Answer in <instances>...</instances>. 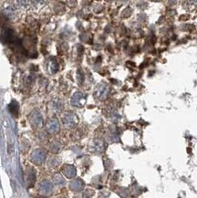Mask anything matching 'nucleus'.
Segmentation results:
<instances>
[{
	"instance_id": "18",
	"label": "nucleus",
	"mask_w": 197,
	"mask_h": 198,
	"mask_svg": "<svg viewBox=\"0 0 197 198\" xmlns=\"http://www.w3.org/2000/svg\"><path fill=\"white\" fill-rule=\"evenodd\" d=\"M28 1H29V0H18L19 4H21L22 6H26L28 3Z\"/></svg>"
},
{
	"instance_id": "7",
	"label": "nucleus",
	"mask_w": 197,
	"mask_h": 198,
	"mask_svg": "<svg viewBox=\"0 0 197 198\" xmlns=\"http://www.w3.org/2000/svg\"><path fill=\"white\" fill-rule=\"evenodd\" d=\"M105 149V143L101 140H96L92 143V151L96 152H101Z\"/></svg>"
},
{
	"instance_id": "15",
	"label": "nucleus",
	"mask_w": 197,
	"mask_h": 198,
	"mask_svg": "<svg viewBox=\"0 0 197 198\" xmlns=\"http://www.w3.org/2000/svg\"><path fill=\"white\" fill-rule=\"evenodd\" d=\"M60 150V143L54 142V143L51 145V151L54 152H57Z\"/></svg>"
},
{
	"instance_id": "17",
	"label": "nucleus",
	"mask_w": 197,
	"mask_h": 198,
	"mask_svg": "<svg viewBox=\"0 0 197 198\" xmlns=\"http://www.w3.org/2000/svg\"><path fill=\"white\" fill-rule=\"evenodd\" d=\"M186 5L189 7H195L197 6V0H186Z\"/></svg>"
},
{
	"instance_id": "3",
	"label": "nucleus",
	"mask_w": 197,
	"mask_h": 198,
	"mask_svg": "<svg viewBox=\"0 0 197 198\" xmlns=\"http://www.w3.org/2000/svg\"><path fill=\"white\" fill-rule=\"evenodd\" d=\"M78 123V119L72 112H68L63 117V123L67 128H71Z\"/></svg>"
},
{
	"instance_id": "9",
	"label": "nucleus",
	"mask_w": 197,
	"mask_h": 198,
	"mask_svg": "<svg viewBox=\"0 0 197 198\" xmlns=\"http://www.w3.org/2000/svg\"><path fill=\"white\" fill-rule=\"evenodd\" d=\"M52 184L49 181H44L40 184V191L44 194H49L52 191Z\"/></svg>"
},
{
	"instance_id": "14",
	"label": "nucleus",
	"mask_w": 197,
	"mask_h": 198,
	"mask_svg": "<svg viewBox=\"0 0 197 198\" xmlns=\"http://www.w3.org/2000/svg\"><path fill=\"white\" fill-rule=\"evenodd\" d=\"M4 14H5V16H6L7 18H9V19H12V18L15 16V13H14V11H13L11 8H7V9H5V10H4Z\"/></svg>"
},
{
	"instance_id": "4",
	"label": "nucleus",
	"mask_w": 197,
	"mask_h": 198,
	"mask_svg": "<svg viewBox=\"0 0 197 198\" xmlns=\"http://www.w3.org/2000/svg\"><path fill=\"white\" fill-rule=\"evenodd\" d=\"M108 93H109V88L106 85L101 84L97 87V89L95 90L94 95L99 100H105L106 97L108 96Z\"/></svg>"
},
{
	"instance_id": "13",
	"label": "nucleus",
	"mask_w": 197,
	"mask_h": 198,
	"mask_svg": "<svg viewBox=\"0 0 197 198\" xmlns=\"http://www.w3.org/2000/svg\"><path fill=\"white\" fill-rule=\"evenodd\" d=\"M54 182L57 185H64L65 184V181L63 179V177L60 174H58V173L54 175Z\"/></svg>"
},
{
	"instance_id": "6",
	"label": "nucleus",
	"mask_w": 197,
	"mask_h": 198,
	"mask_svg": "<svg viewBox=\"0 0 197 198\" xmlns=\"http://www.w3.org/2000/svg\"><path fill=\"white\" fill-rule=\"evenodd\" d=\"M60 123H58L57 120L53 119V120H50L48 123H47V131L49 133H57L60 131Z\"/></svg>"
},
{
	"instance_id": "2",
	"label": "nucleus",
	"mask_w": 197,
	"mask_h": 198,
	"mask_svg": "<svg viewBox=\"0 0 197 198\" xmlns=\"http://www.w3.org/2000/svg\"><path fill=\"white\" fill-rule=\"evenodd\" d=\"M46 159V153L44 151L38 149L37 151H35L33 153H32V156H31V160L34 164H41Z\"/></svg>"
},
{
	"instance_id": "19",
	"label": "nucleus",
	"mask_w": 197,
	"mask_h": 198,
	"mask_svg": "<svg viewBox=\"0 0 197 198\" xmlns=\"http://www.w3.org/2000/svg\"><path fill=\"white\" fill-rule=\"evenodd\" d=\"M34 1L36 3H43L44 1H46V0H34Z\"/></svg>"
},
{
	"instance_id": "12",
	"label": "nucleus",
	"mask_w": 197,
	"mask_h": 198,
	"mask_svg": "<svg viewBox=\"0 0 197 198\" xmlns=\"http://www.w3.org/2000/svg\"><path fill=\"white\" fill-rule=\"evenodd\" d=\"M9 111H10V112H11L12 114H14V115H16V114H17V112H18V104H17L16 102L13 101V102L10 103V105H9Z\"/></svg>"
},
{
	"instance_id": "8",
	"label": "nucleus",
	"mask_w": 197,
	"mask_h": 198,
	"mask_svg": "<svg viewBox=\"0 0 197 198\" xmlns=\"http://www.w3.org/2000/svg\"><path fill=\"white\" fill-rule=\"evenodd\" d=\"M84 187V183L81 179H76L70 183V189L76 192H80L83 189Z\"/></svg>"
},
{
	"instance_id": "16",
	"label": "nucleus",
	"mask_w": 197,
	"mask_h": 198,
	"mask_svg": "<svg viewBox=\"0 0 197 198\" xmlns=\"http://www.w3.org/2000/svg\"><path fill=\"white\" fill-rule=\"evenodd\" d=\"M50 69H51L52 73H56L58 69V64L56 61H52L50 64Z\"/></svg>"
},
{
	"instance_id": "11",
	"label": "nucleus",
	"mask_w": 197,
	"mask_h": 198,
	"mask_svg": "<svg viewBox=\"0 0 197 198\" xmlns=\"http://www.w3.org/2000/svg\"><path fill=\"white\" fill-rule=\"evenodd\" d=\"M4 37H5V40L7 42H15V37H14L13 31L9 28L5 29Z\"/></svg>"
},
{
	"instance_id": "1",
	"label": "nucleus",
	"mask_w": 197,
	"mask_h": 198,
	"mask_svg": "<svg viewBox=\"0 0 197 198\" xmlns=\"http://www.w3.org/2000/svg\"><path fill=\"white\" fill-rule=\"evenodd\" d=\"M86 102V96L82 92H76L71 98V104L75 107H83Z\"/></svg>"
},
{
	"instance_id": "5",
	"label": "nucleus",
	"mask_w": 197,
	"mask_h": 198,
	"mask_svg": "<svg viewBox=\"0 0 197 198\" xmlns=\"http://www.w3.org/2000/svg\"><path fill=\"white\" fill-rule=\"evenodd\" d=\"M30 123L34 126L40 127L43 123V118H42L41 114L37 111H34L30 116Z\"/></svg>"
},
{
	"instance_id": "10",
	"label": "nucleus",
	"mask_w": 197,
	"mask_h": 198,
	"mask_svg": "<svg viewBox=\"0 0 197 198\" xmlns=\"http://www.w3.org/2000/svg\"><path fill=\"white\" fill-rule=\"evenodd\" d=\"M63 173L66 177L73 178L76 175V168L73 165H66L63 169Z\"/></svg>"
}]
</instances>
